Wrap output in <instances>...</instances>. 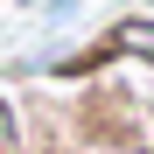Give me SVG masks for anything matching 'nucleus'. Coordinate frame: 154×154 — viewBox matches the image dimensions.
I'll return each mask as SVG.
<instances>
[{"label":"nucleus","mask_w":154,"mask_h":154,"mask_svg":"<svg viewBox=\"0 0 154 154\" xmlns=\"http://www.w3.org/2000/svg\"><path fill=\"white\" fill-rule=\"evenodd\" d=\"M112 56H140V63H154V14H126V21H112Z\"/></svg>","instance_id":"1"},{"label":"nucleus","mask_w":154,"mask_h":154,"mask_svg":"<svg viewBox=\"0 0 154 154\" xmlns=\"http://www.w3.org/2000/svg\"><path fill=\"white\" fill-rule=\"evenodd\" d=\"M21 147V119H14V105L0 98V154H14Z\"/></svg>","instance_id":"2"},{"label":"nucleus","mask_w":154,"mask_h":154,"mask_svg":"<svg viewBox=\"0 0 154 154\" xmlns=\"http://www.w3.org/2000/svg\"><path fill=\"white\" fill-rule=\"evenodd\" d=\"M147 7H154V0H147Z\"/></svg>","instance_id":"3"}]
</instances>
